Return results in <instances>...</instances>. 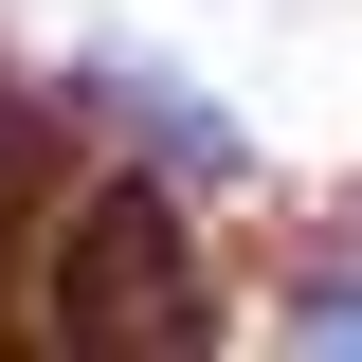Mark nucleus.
Listing matches in <instances>:
<instances>
[{"mask_svg": "<svg viewBox=\"0 0 362 362\" xmlns=\"http://www.w3.org/2000/svg\"><path fill=\"white\" fill-rule=\"evenodd\" d=\"M54 326H90V344H163V326H181V235H163V199L90 181L73 218H54Z\"/></svg>", "mask_w": 362, "mask_h": 362, "instance_id": "obj_1", "label": "nucleus"}, {"mask_svg": "<svg viewBox=\"0 0 362 362\" xmlns=\"http://www.w3.org/2000/svg\"><path fill=\"white\" fill-rule=\"evenodd\" d=\"M37 163H54V145L18 127V109H0V218H18V199H37Z\"/></svg>", "mask_w": 362, "mask_h": 362, "instance_id": "obj_2", "label": "nucleus"}]
</instances>
